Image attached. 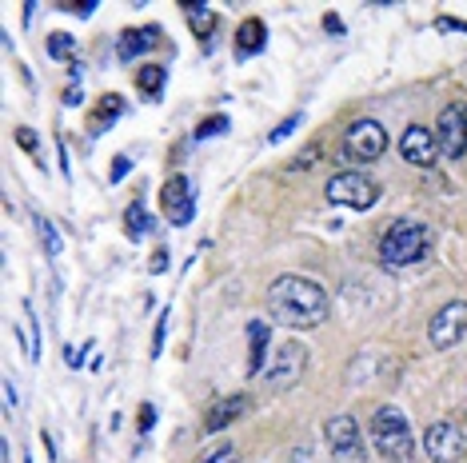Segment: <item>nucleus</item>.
<instances>
[{"label": "nucleus", "mask_w": 467, "mask_h": 463, "mask_svg": "<svg viewBox=\"0 0 467 463\" xmlns=\"http://www.w3.org/2000/svg\"><path fill=\"white\" fill-rule=\"evenodd\" d=\"M332 300L316 280L307 276H275L268 288V315L275 324H288V328H316L327 320Z\"/></svg>", "instance_id": "1"}, {"label": "nucleus", "mask_w": 467, "mask_h": 463, "mask_svg": "<svg viewBox=\"0 0 467 463\" xmlns=\"http://www.w3.org/2000/svg\"><path fill=\"white\" fill-rule=\"evenodd\" d=\"M371 448H376L379 459H388V463L416 459V436H411V424L403 419L400 407L384 404L376 416H371Z\"/></svg>", "instance_id": "2"}, {"label": "nucleus", "mask_w": 467, "mask_h": 463, "mask_svg": "<svg viewBox=\"0 0 467 463\" xmlns=\"http://www.w3.org/2000/svg\"><path fill=\"white\" fill-rule=\"evenodd\" d=\"M431 252V232L416 220H396L379 240V260L388 268H411Z\"/></svg>", "instance_id": "3"}, {"label": "nucleus", "mask_w": 467, "mask_h": 463, "mask_svg": "<svg viewBox=\"0 0 467 463\" xmlns=\"http://www.w3.org/2000/svg\"><path fill=\"white\" fill-rule=\"evenodd\" d=\"M327 200L339 208H352V212H368L379 200V188L364 172H336L332 180H327Z\"/></svg>", "instance_id": "4"}, {"label": "nucleus", "mask_w": 467, "mask_h": 463, "mask_svg": "<svg viewBox=\"0 0 467 463\" xmlns=\"http://www.w3.org/2000/svg\"><path fill=\"white\" fill-rule=\"evenodd\" d=\"M388 152V132L379 120H356L344 136V156L356 164H371Z\"/></svg>", "instance_id": "5"}, {"label": "nucleus", "mask_w": 467, "mask_h": 463, "mask_svg": "<svg viewBox=\"0 0 467 463\" xmlns=\"http://www.w3.org/2000/svg\"><path fill=\"white\" fill-rule=\"evenodd\" d=\"M327 448H332V463H364V436L352 416H332L327 419Z\"/></svg>", "instance_id": "6"}, {"label": "nucleus", "mask_w": 467, "mask_h": 463, "mask_svg": "<svg viewBox=\"0 0 467 463\" xmlns=\"http://www.w3.org/2000/svg\"><path fill=\"white\" fill-rule=\"evenodd\" d=\"M161 212L168 216V224L184 228L196 216V188L188 176H168L161 188Z\"/></svg>", "instance_id": "7"}, {"label": "nucleus", "mask_w": 467, "mask_h": 463, "mask_svg": "<svg viewBox=\"0 0 467 463\" xmlns=\"http://www.w3.org/2000/svg\"><path fill=\"white\" fill-rule=\"evenodd\" d=\"M304 364H307V352H304L300 344H284V347H275L272 364L264 367V384H268L272 392H280V387H292L296 380H300Z\"/></svg>", "instance_id": "8"}, {"label": "nucleus", "mask_w": 467, "mask_h": 463, "mask_svg": "<svg viewBox=\"0 0 467 463\" xmlns=\"http://www.w3.org/2000/svg\"><path fill=\"white\" fill-rule=\"evenodd\" d=\"M428 335H431L435 347H455V344H460L463 335H467V304L463 300L443 304V308L431 315Z\"/></svg>", "instance_id": "9"}, {"label": "nucleus", "mask_w": 467, "mask_h": 463, "mask_svg": "<svg viewBox=\"0 0 467 463\" xmlns=\"http://www.w3.org/2000/svg\"><path fill=\"white\" fill-rule=\"evenodd\" d=\"M423 448H428V456L435 463H460L463 459V431L451 424V419H443V424H431L428 431H423Z\"/></svg>", "instance_id": "10"}, {"label": "nucleus", "mask_w": 467, "mask_h": 463, "mask_svg": "<svg viewBox=\"0 0 467 463\" xmlns=\"http://www.w3.org/2000/svg\"><path fill=\"white\" fill-rule=\"evenodd\" d=\"M440 152L451 156V160H463L467 156V112L463 104H448L440 112Z\"/></svg>", "instance_id": "11"}, {"label": "nucleus", "mask_w": 467, "mask_h": 463, "mask_svg": "<svg viewBox=\"0 0 467 463\" xmlns=\"http://www.w3.org/2000/svg\"><path fill=\"white\" fill-rule=\"evenodd\" d=\"M400 152H403V160H408V164H416V168H431L435 160H440V140H435V136H431L428 129L411 124V129L400 136Z\"/></svg>", "instance_id": "12"}, {"label": "nucleus", "mask_w": 467, "mask_h": 463, "mask_svg": "<svg viewBox=\"0 0 467 463\" xmlns=\"http://www.w3.org/2000/svg\"><path fill=\"white\" fill-rule=\"evenodd\" d=\"M156 40H161V28H156V25L124 28L120 40H116V57H120V60H136V57H144V52H152Z\"/></svg>", "instance_id": "13"}, {"label": "nucleus", "mask_w": 467, "mask_h": 463, "mask_svg": "<svg viewBox=\"0 0 467 463\" xmlns=\"http://www.w3.org/2000/svg\"><path fill=\"white\" fill-rule=\"evenodd\" d=\"M268 344H272V332L264 320H252L248 324V367L252 372L264 376V367H268Z\"/></svg>", "instance_id": "14"}, {"label": "nucleus", "mask_w": 467, "mask_h": 463, "mask_svg": "<svg viewBox=\"0 0 467 463\" xmlns=\"http://www.w3.org/2000/svg\"><path fill=\"white\" fill-rule=\"evenodd\" d=\"M264 45H268V28H264L260 16L244 20V25L236 28V52L240 57H256V52H264Z\"/></svg>", "instance_id": "15"}, {"label": "nucleus", "mask_w": 467, "mask_h": 463, "mask_svg": "<svg viewBox=\"0 0 467 463\" xmlns=\"http://www.w3.org/2000/svg\"><path fill=\"white\" fill-rule=\"evenodd\" d=\"M244 412H248V396H232V399H224V404H216L208 412V419H204V427H208V436H216V431H224L232 419H240Z\"/></svg>", "instance_id": "16"}, {"label": "nucleus", "mask_w": 467, "mask_h": 463, "mask_svg": "<svg viewBox=\"0 0 467 463\" xmlns=\"http://www.w3.org/2000/svg\"><path fill=\"white\" fill-rule=\"evenodd\" d=\"M116 116H124V100L116 97V92H109V97H100V104L92 108V120H88V132L97 136L104 129H112L116 124Z\"/></svg>", "instance_id": "17"}, {"label": "nucleus", "mask_w": 467, "mask_h": 463, "mask_svg": "<svg viewBox=\"0 0 467 463\" xmlns=\"http://www.w3.org/2000/svg\"><path fill=\"white\" fill-rule=\"evenodd\" d=\"M164 80H168V72L161 65H148V68L136 72V84H140V92L148 100H161L164 97Z\"/></svg>", "instance_id": "18"}, {"label": "nucleus", "mask_w": 467, "mask_h": 463, "mask_svg": "<svg viewBox=\"0 0 467 463\" xmlns=\"http://www.w3.org/2000/svg\"><path fill=\"white\" fill-rule=\"evenodd\" d=\"M184 16H188V25H192V33L200 40H208L212 28H216V13H212L208 5H184Z\"/></svg>", "instance_id": "19"}, {"label": "nucleus", "mask_w": 467, "mask_h": 463, "mask_svg": "<svg viewBox=\"0 0 467 463\" xmlns=\"http://www.w3.org/2000/svg\"><path fill=\"white\" fill-rule=\"evenodd\" d=\"M152 228V216L144 212L140 200H132L129 212H124V232H129V240H144V232Z\"/></svg>", "instance_id": "20"}, {"label": "nucleus", "mask_w": 467, "mask_h": 463, "mask_svg": "<svg viewBox=\"0 0 467 463\" xmlns=\"http://www.w3.org/2000/svg\"><path fill=\"white\" fill-rule=\"evenodd\" d=\"M36 232H40V244H45V256L48 260H60V252H65V240H60V232L52 228L48 216H36Z\"/></svg>", "instance_id": "21"}, {"label": "nucleus", "mask_w": 467, "mask_h": 463, "mask_svg": "<svg viewBox=\"0 0 467 463\" xmlns=\"http://www.w3.org/2000/svg\"><path fill=\"white\" fill-rule=\"evenodd\" d=\"M48 57L52 60H77V40L68 33H52L48 36Z\"/></svg>", "instance_id": "22"}, {"label": "nucleus", "mask_w": 467, "mask_h": 463, "mask_svg": "<svg viewBox=\"0 0 467 463\" xmlns=\"http://www.w3.org/2000/svg\"><path fill=\"white\" fill-rule=\"evenodd\" d=\"M20 328H25V352L33 355V360H40V340H36V320H33V308H28L25 304V324H20Z\"/></svg>", "instance_id": "23"}, {"label": "nucleus", "mask_w": 467, "mask_h": 463, "mask_svg": "<svg viewBox=\"0 0 467 463\" xmlns=\"http://www.w3.org/2000/svg\"><path fill=\"white\" fill-rule=\"evenodd\" d=\"M220 132H228V116H212V120H204L196 129V140H208V136H220Z\"/></svg>", "instance_id": "24"}, {"label": "nucleus", "mask_w": 467, "mask_h": 463, "mask_svg": "<svg viewBox=\"0 0 467 463\" xmlns=\"http://www.w3.org/2000/svg\"><path fill=\"white\" fill-rule=\"evenodd\" d=\"M16 140H20V149H25L28 156H36V160H40V140H36L33 129H16Z\"/></svg>", "instance_id": "25"}, {"label": "nucleus", "mask_w": 467, "mask_h": 463, "mask_svg": "<svg viewBox=\"0 0 467 463\" xmlns=\"http://www.w3.org/2000/svg\"><path fill=\"white\" fill-rule=\"evenodd\" d=\"M296 129H300V116H292V120H284L280 129H272V132H268V140H272V144H280L284 136H292Z\"/></svg>", "instance_id": "26"}, {"label": "nucleus", "mask_w": 467, "mask_h": 463, "mask_svg": "<svg viewBox=\"0 0 467 463\" xmlns=\"http://www.w3.org/2000/svg\"><path fill=\"white\" fill-rule=\"evenodd\" d=\"M200 463H236V448H220V451H212V456H204Z\"/></svg>", "instance_id": "27"}, {"label": "nucleus", "mask_w": 467, "mask_h": 463, "mask_svg": "<svg viewBox=\"0 0 467 463\" xmlns=\"http://www.w3.org/2000/svg\"><path fill=\"white\" fill-rule=\"evenodd\" d=\"M440 33H467V25L460 16H440Z\"/></svg>", "instance_id": "28"}, {"label": "nucleus", "mask_w": 467, "mask_h": 463, "mask_svg": "<svg viewBox=\"0 0 467 463\" xmlns=\"http://www.w3.org/2000/svg\"><path fill=\"white\" fill-rule=\"evenodd\" d=\"M129 168H132L129 156H116V160H112V180H120V176L129 172Z\"/></svg>", "instance_id": "29"}, {"label": "nucleus", "mask_w": 467, "mask_h": 463, "mask_svg": "<svg viewBox=\"0 0 467 463\" xmlns=\"http://www.w3.org/2000/svg\"><path fill=\"white\" fill-rule=\"evenodd\" d=\"M152 419H156L152 404H144V407H140V431H148V427H152Z\"/></svg>", "instance_id": "30"}, {"label": "nucleus", "mask_w": 467, "mask_h": 463, "mask_svg": "<svg viewBox=\"0 0 467 463\" xmlns=\"http://www.w3.org/2000/svg\"><path fill=\"white\" fill-rule=\"evenodd\" d=\"M65 13H77V16H92L97 5H65Z\"/></svg>", "instance_id": "31"}, {"label": "nucleus", "mask_w": 467, "mask_h": 463, "mask_svg": "<svg viewBox=\"0 0 467 463\" xmlns=\"http://www.w3.org/2000/svg\"><path fill=\"white\" fill-rule=\"evenodd\" d=\"M324 28H327V33H336V36L344 33V25H339V16H336V13H327V16H324Z\"/></svg>", "instance_id": "32"}, {"label": "nucleus", "mask_w": 467, "mask_h": 463, "mask_svg": "<svg viewBox=\"0 0 467 463\" xmlns=\"http://www.w3.org/2000/svg\"><path fill=\"white\" fill-rule=\"evenodd\" d=\"M13 407H16V392H13V384L5 380V412H13Z\"/></svg>", "instance_id": "33"}, {"label": "nucleus", "mask_w": 467, "mask_h": 463, "mask_svg": "<svg viewBox=\"0 0 467 463\" xmlns=\"http://www.w3.org/2000/svg\"><path fill=\"white\" fill-rule=\"evenodd\" d=\"M168 264V256H164V252H156V256H152V272H161Z\"/></svg>", "instance_id": "34"}, {"label": "nucleus", "mask_w": 467, "mask_h": 463, "mask_svg": "<svg viewBox=\"0 0 467 463\" xmlns=\"http://www.w3.org/2000/svg\"><path fill=\"white\" fill-rule=\"evenodd\" d=\"M292 463H307V456H304V451H296V456H292Z\"/></svg>", "instance_id": "35"}]
</instances>
